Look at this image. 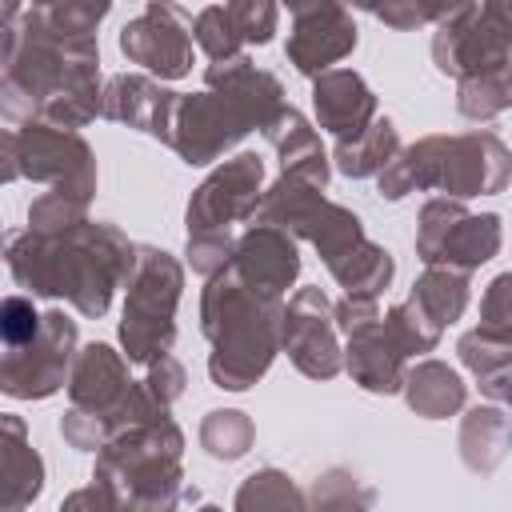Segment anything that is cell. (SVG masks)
Instances as JSON below:
<instances>
[{
    "mask_svg": "<svg viewBox=\"0 0 512 512\" xmlns=\"http://www.w3.org/2000/svg\"><path fill=\"white\" fill-rule=\"evenodd\" d=\"M36 336V308L20 296L0 300V340L4 344H24Z\"/></svg>",
    "mask_w": 512,
    "mask_h": 512,
    "instance_id": "6da1fadb",
    "label": "cell"
}]
</instances>
